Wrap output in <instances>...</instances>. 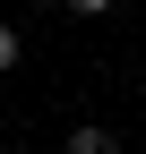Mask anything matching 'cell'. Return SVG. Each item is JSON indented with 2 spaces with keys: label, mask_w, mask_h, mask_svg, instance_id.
Wrapping results in <instances>:
<instances>
[{
  "label": "cell",
  "mask_w": 146,
  "mask_h": 154,
  "mask_svg": "<svg viewBox=\"0 0 146 154\" xmlns=\"http://www.w3.org/2000/svg\"><path fill=\"white\" fill-rule=\"evenodd\" d=\"M60 154H120V137H112L103 120H78V128H69V146H60Z\"/></svg>",
  "instance_id": "obj_1"
},
{
  "label": "cell",
  "mask_w": 146,
  "mask_h": 154,
  "mask_svg": "<svg viewBox=\"0 0 146 154\" xmlns=\"http://www.w3.org/2000/svg\"><path fill=\"white\" fill-rule=\"evenodd\" d=\"M17 60H26V43H17V26L0 17V69H17Z\"/></svg>",
  "instance_id": "obj_2"
},
{
  "label": "cell",
  "mask_w": 146,
  "mask_h": 154,
  "mask_svg": "<svg viewBox=\"0 0 146 154\" xmlns=\"http://www.w3.org/2000/svg\"><path fill=\"white\" fill-rule=\"evenodd\" d=\"M60 9H78V17H103V9H112V0H60Z\"/></svg>",
  "instance_id": "obj_3"
},
{
  "label": "cell",
  "mask_w": 146,
  "mask_h": 154,
  "mask_svg": "<svg viewBox=\"0 0 146 154\" xmlns=\"http://www.w3.org/2000/svg\"><path fill=\"white\" fill-rule=\"evenodd\" d=\"M43 9H60V0H43Z\"/></svg>",
  "instance_id": "obj_4"
}]
</instances>
